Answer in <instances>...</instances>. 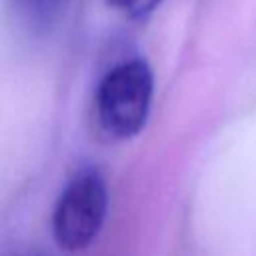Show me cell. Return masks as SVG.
Returning <instances> with one entry per match:
<instances>
[{
  "instance_id": "obj_3",
  "label": "cell",
  "mask_w": 256,
  "mask_h": 256,
  "mask_svg": "<svg viewBox=\"0 0 256 256\" xmlns=\"http://www.w3.org/2000/svg\"><path fill=\"white\" fill-rule=\"evenodd\" d=\"M108 4L130 20H144L162 4V0H108Z\"/></svg>"
},
{
  "instance_id": "obj_4",
  "label": "cell",
  "mask_w": 256,
  "mask_h": 256,
  "mask_svg": "<svg viewBox=\"0 0 256 256\" xmlns=\"http://www.w3.org/2000/svg\"><path fill=\"white\" fill-rule=\"evenodd\" d=\"M18 2L30 10H36V12H46V10L50 12L54 6L60 4V0H18Z\"/></svg>"
},
{
  "instance_id": "obj_2",
  "label": "cell",
  "mask_w": 256,
  "mask_h": 256,
  "mask_svg": "<svg viewBox=\"0 0 256 256\" xmlns=\"http://www.w3.org/2000/svg\"><path fill=\"white\" fill-rule=\"evenodd\" d=\"M108 210L106 180L96 168L78 170L62 188L52 210V236L66 252L88 248L102 230Z\"/></svg>"
},
{
  "instance_id": "obj_1",
  "label": "cell",
  "mask_w": 256,
  "mask_h": 256,
  "mask_svg": "<svg viewBox=\"0 0 256 256\" xmlns=\"http://www.w3.org/2000/svg\"><path fill=\"white\" fill-rule=\"evenodd\" d=\"M154 96V74L146 60H126L104 74L96 90V120L112 140L134 138L146 124Z\"/></svg>"
}]
</instances>
